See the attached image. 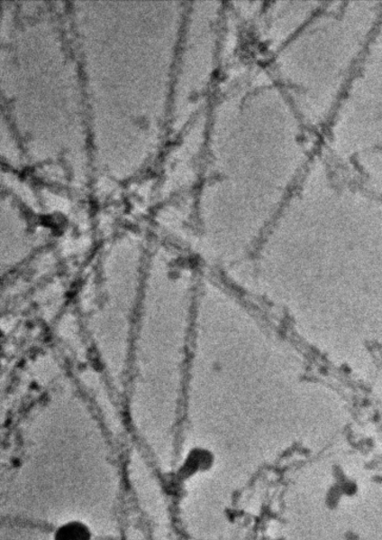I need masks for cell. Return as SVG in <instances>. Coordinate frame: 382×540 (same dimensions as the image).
I'll list each match as a JSON object with an SVG mask.
<instances>
[{
	"label": "cell",
	"mask_w": 382,
	"mask_h": 540,
	"mask_svg": "<svg viewBox=\"0 0 382 540\" xmlns=\"http://www.w3.org/2000/svg\"><path fill=\"white\" fill-rule=\"evenodd\" d=\"M55 540H90V533L84 525L68 524L60 527Z\"/></svg>",
	"instance_id": "cell-1"
}]
</instances>
